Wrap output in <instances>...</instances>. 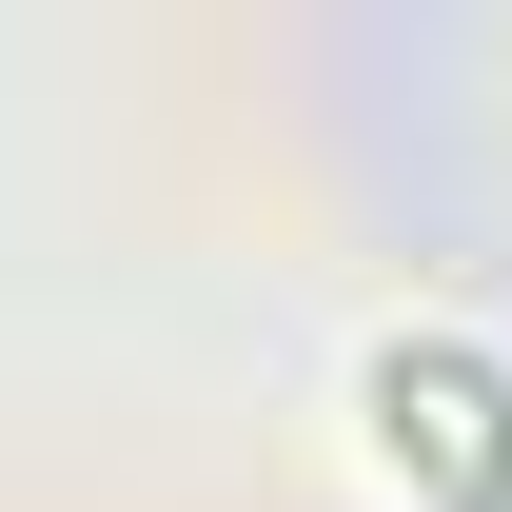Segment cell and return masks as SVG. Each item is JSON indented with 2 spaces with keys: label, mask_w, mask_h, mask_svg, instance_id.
<instances>
[{
  "label": "cell",
  "mask_w": 512,
  "mask_h": 512,
  "mask_svg": "<svg viewBox=\"0 0 512 512\" xmlns=\"http://www.w3.org/2000/svg\"><path fill=\"white\" fill-rule=\"evenodd\" d=\"M375 414H394V453L434 434V453H453V493H473V512H512V394L473 375V355H394V375H375Z\"/></svg>",
  "instance_id": "1"
}]
</instances>
